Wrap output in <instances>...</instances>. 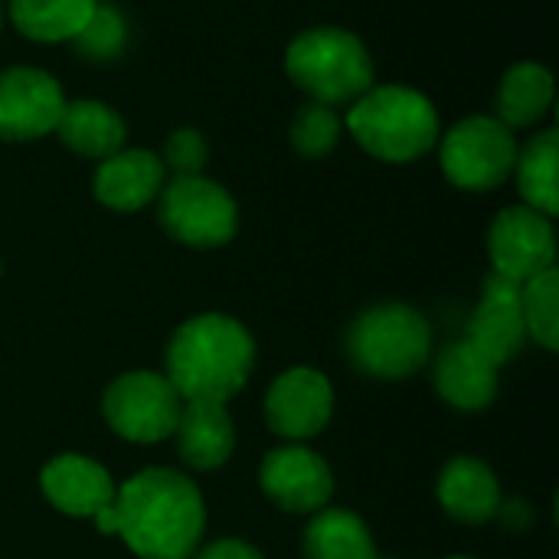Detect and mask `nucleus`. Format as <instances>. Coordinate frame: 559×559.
Masks as SVG:
<instances>
[{"mask_svg": "<svg viewBox=\"0 0 559 559\" xmlns=\"http://www.w3.org/2000/svg\"><path fill=\"white\" fill-rule=\"evenodd\" d=\"M115 534L141 559H190L206 531L200 488L174 468H144L115 495Z\"/></svg>", "mask_w": 559, "mask_h": 559, "instance_id": "f257e3e1", "label": "nucleus"}, {"mask_svg": "<svg viewBox=\"0 0 559 559\" xmlns=\"http://www.w3.org/2000/svg\"><path fill=\"white\" fill-rule=\"evenodd\" d=\"M164 367L183 403H226L246 386L255 367V341L229 314H197L167 341Z\"/></svg>", "mask_w": 559, "mask_h": 559, "instance_id": "f03ea898", "label": "nucleus"}, {"mask_svg": "<svg viewBox=\"0 0 559 559\" xmlns=\"http://www.w3.org/2000/svg\"><path fill=\"white\" fill-rule=\"evenodd\" d=\"M344 124L370 157L386 164L426 157L442 134L432 98L409 85H373L350 105Z\"/></svg>", "mask_w": 559, "mask_h": 559, "instance_id": "7ed1b4c3", "label": "nucleus"}, {"mask_svg": "<svg viewBox=\"0 0 559 559\" xmlns=\"http://www.w3.org/2000/svg\"><path fill=\"white\" fill-rule=\"evenodd\" d=\"M285 72L311 102L354 105L377 85L373 56L364 39L341 26L301 29L285 49Z\"/></svg>", "mask_w": 559, "mask_h": 559, "instance_id": "20e7f679", "label": "nucleus"}, {"mask_svg": "<svg viewBox=\"0 0 559 559\" xmlns=\"http://www.w3.org/2000/svg\"><path fill=\"white\" fill-rule=\"evenodd\" d=\"M347 360L373 380H406L419 373L432 350V331L423 311L386 301L360 311L347 328Z\"/></svg>", "mask_w": 559, "mask_h": 559, "instance_id": "39448f33", "label": "nucleus"}, {"mask_svg": "<svg viewBox=\"0 0 559 559\" xmlns=\"http://www.w3.org/2000/svg\"><path fill=\"white\" fill-rule=\"evenodd\" d=\"M439 164L452 187L468 193L498 190L518 160V138L491 115H472L439 134Z\"/></svg>", "mask_w": 559, "mask_h": 559, "instance_id": "423d86ee", "label": "nucleus"}, {"mask_svg": "<svg viewBox=\"0 0 559 559\" xmlns=\"http://www.w3.org/2000/svg\"><path fill=\"white\" fill-rule=\"evenodd\" d=\"M157 219L164 233L190 249H219L239 229V206L226 187L193 174L174 177L157 197Z\"/></svg>", "mask_w": 559, "mask_h": 559, "instance_id": "0eeeda50", "label": "nucleus"}, {"mask_svg": "<svg viewBox=\"0 0 559 559\" xmlns=\"http://www.w3.org/2000/svg\"><path fill=\"white\" fill-rule=\"evenodd\" d=\"M183 400L164 373L131 370L105 386L102 416L108 429L138 445H154L174 436Z\"/></svg>", "mask_w": 559, "mask_h": 559, "instance_id": "6e6552de", "label": "nucleus"}, {"mask_svg": "<svg viewBox=\"0 0 559 559\" xmlns=\"http://www.w3.org/2000/svg\"><path fill=\"white\" fill-rule=\"evenodd\" d=\"M488 255L491 272L531 282L540 272L557 265V233L554 219L531 206H508L495 216L488 229Z\"/></svg>", "mask_w": 559, "mask_h": 559, "instance_id": "1a4fd4ad", "label": "nucleus"}, {"mask_svg": "<svg viewBox=\"0 0 559 559\" xmlns=\"http://www.w3.org/2000/svg\"><path fill=\"white\" fill-rule=\"evenodd\" d=\"M66 108L62 85L36 66L0 69V141H36L56 131Z\"/></svg>", "mask_w": 559, "mask_h": 559, "instance_id": "9d476101", "label": "nucleus"}, {"mask_svg": "<svg viewBox=\"0 0 559 559\" xmlns=\"http://www.w3.org/2000/svg\"><path fill=\"white\" fill-rule=\"evenodd\" d=\"M334 413V386L311 367H292L265 393V423L278 439L301 445L328 429Z\"/></svg>", "mask_w": 559, "mask_h": 559, "instance_id": "9b49d317", "label": "nucleus"}, {"mask_svg": "<svg viewBox=\"0 0 559 559\" xmlns=\"http://www.w3.org/2000/svg\"><path fill=\"white\" fill-rule=\"evenodd\" d=\"M521 282L491 272L481 285V301L468 318L465 344L475 347L488 364H511L527 344V324L521 311Z\"/></svg>", "mask_w": 559, "mask_h": 559, "instance_id": "f8f14e48", "label": "nucleus"}, {"mask_svg": "<svg viewBox=\"0 0 559 559\" xmlns=\"http://www.w3.org/2000/svg\"><path fill=\"white\" fill-rule=\"evenodd\" d=\"M259 485L265 498L288 514H318L334 495L331 465L318 452L295 442L262 459Z\"/></svg>", "mask_w": 559, "mask_h": 559, "instance_id": "ddd939ff", "label": "nucleus"}, {"mask_svg": "<svg viewBox=\"0 0 559 559\" xmlns=\"http://www.w3.org/2000/svg\"><path fill=\"white\" fill-rule=\"evenodd\" d=\"M164 177H167V167L160 154L147 147H121L118 154L98 160L92 193L102 206L115 213H138L160 197L167 183Z\"/></svg>", "mask_w": 559, "mask_h": 559, "instance_id": "4468645a", "label": "nucleus"}, {"mask_svg": "<svg viewBox=\"0 0 559 559\" xmlns=\"http://www.w3.org/2000/svg\"><path fill=\"white\" fill-rule=\"evenodd\" d=\"M39 488L59 514L88 521L98 511L111 508L118 495V485L111 481L108 468L75 452L49 459L39 472Z\"/></svg>", "mask_w": 559, "mask_h": 559, "instance_id": "2eb2a0df", "label": "nucleus"}, {"mask_svg": "<svg viewBox=\"0 0 559 559\" xmlns=\"http://www.w3.org/2000/svg\"><path fill=\"white\" fill-rule=\"evenodd\" d=\"M174 439L183 465L193 472H216L236 452V429L223 403H183Z\"/></svg>", "mask_w": 559, "mask_h": 559, "instance_id": "dca6fc26", "label": "nucleus"}, {"mask_svg": "<svg viewBox=\"0 0 559 559\" xmlns=\"http://www.w3.org/2000/svg\"><path fill=\"white\" fill-rule=\"evenodd\" d=\"M439 504L459 524H485L501 514V485L495 472L472 455H455L439 475Z\"/></svg>", "mask_w": 559, "mask_h": 559, "instance_id": "f3484780", "label": "nucleus"}, {"mask_svg": "<svg viewBox=\"0 0 559 559\" xmlns=\"http://www.w3.org/2000/svg\"><path fill=\"white\" fill-rule=\"evenodd\" d=\"M436 390L452 409L481 413L498 396V367L465 341L449 344L436 360Z\"/></svg>", "mask_w": 559, "mask_h": 559, "instance_id": "a211bd4d", "label": "nucleus"}, {"mask_svg": "<svg viewBox=\"0 0 559 559\" xmlns=\"http://www.w3.org/2000/svg\"><path fill=\"white\" fill-rule=\"evenodd\" d=\"M52 134H59V141L72 154L88 157V160H105V157H111V154H118L124 147L128 124L105 102L75 98V102H66L62 118H59Z\"/></svg>", "mask_w": 559, "mask_h": 559, "instance_id": "6ab92c4d", "label": "nucleus"}, {"mask_svg": "<svg viewBox=\"0 0 559 559\" xmlns=\"http://www.w3.org/2000/svg\"><path fill=\"white\" fill-rule=\"evenodd\" d=\"M554 92H557V82L547 66H540V62L511 66L501 75L498 98H495L498 121L511 131L540 124L554 108Z\"/></svg>", "mask_w": 559, "mask_h": 559, "instance_id": "aec40b11", "label": "nucleus"}, {"mask_svg": "<svg viewBox=\"0 0 559 559\" xmlns=\"http://www.w3.org/2000/svg\"><path fill=\"white\" fill-rule=\"evenodd\" d=\"M514 174H518V190L524 197V206L544 213V216H557L559 213V131L557 128H544L537 131L524 147H518V160H514Z\"/></svg>", "mask_w": 559, "mask_h": 559, "instance_id": "412c9836", "label": "nucleus"}, {"mask_svg": "<svg viewBox=\"0 0 559 559\" xmlns=\"http://www.w3.org/2000/svg\"><path fill=\"white\" fill-rule=\"evenodd\" d=\"M98 0H10V23L33 43H66L82 33Z\"/></svg>", "mask_w": 559, "mask_h": 559, "instance_id": "4be33fe9", "label": "nucleus"}, {"mask_svg": "<svg viewBox=\"0 0 559 559\" xmlns=\"http://www.w3.org/2000/svg\"><path fill=\"white\" fill-rule=\"evenodd\" d=\"M305 559H377V547L354 511L324 508L305 531Z\"/></svg>", "mask_w": 559, "mask_h": 559, "instance_id": "5701e85b", "label": "nucleus"}, {"mask_svg": "<svg viewBox=\"0 0 559 559\" xmlns=\"http://www.w3.org/2000/svg\"><path fill=\"white\" fill-rule=\"evenodd\" d=\"M521 311L527 324V337H534L544 350H559V272L557 265L524 282Z\"/></svg>", "mask_w": 559, "mask_h": 559, "instance_id": "b1692460", "label": "nucleus"}, {"mask_svg": "<svg viewBox=\"0 0 559 559\" xmlns=\"http://www.w3.org/2000/svg\"><path fill=\"white\" fill-rule=\"evenodd\" d=\"M341 131H344V121L337 118V111L331 105H321V102H305L295 118H292V128H288V141L292 147L308 157V160H318V157H328L337 141H341Z\"/></svg>", "mask_w": 559, "mask_h": 559, "instance_id": "393cba45", "label": "nucleus"}, {"mask_svg": "<svg viewBox=\"0 0 559 559\" xmlns=\"http://www.w3.org/2000/svg\"><path fill=\"white\" fill-rule=\"evenodd\" d=\"M72 43H75L79 56H85V59H98V62L115 59L128 46V23H124L121 10L98 3L92 20L82 26V33Z\"/></svg>", "mask_w": 559, "mask_h": 559, "instance_id": "a878e982", "label": "nucleus"}, {"mask_svg": "<svg viewBox=\"0 0 559 559\" xmlns=\"http://www.w3.org/2000/svg\"><path fill=\"white\" fill-rule=\"evenodd\" d=\"M160 160L164 167L174 170V177H193V174H203L210 160V144L197 128H177L167 134Z\"/></svg>", "mask_w": 559, "mask_h": 559, "instance_id": "bb28decb", "label": "nucleus"}, {"mask_svg": "<svg viewBox=\"0 0 559 559\" xmlns=\"http://www.w3.org/2000/svg\"><path fill=\"white\" fill-rule=\"evenodd\" d=\"M190 559H262V554L242 540H216L210 547H203L200 554H193Z\"/></svg>", "mask_w": 559, "mask_h": 559, "instance_id": "cd10ccee", "label": "nucleus"}, {"mask_svg": "<svg viewBox=\"0 0 559 559\" xmlns=\"http://www.w3.org/2000/svg\"><path fill=\"white\" fill-rule=\"evenodd\" d=\"M3 16H7V10H3V0H0V29H3Z\"/></svg>", "mask_w": 559, "mask_h": 559, "instance_id": "c85d7f7f", "label": "nucleus"}, {"mask_svg": "<svg viewBox=\"0 0 559 559\" xmlns=\"http://www.w3.org/2000/svg\"><path fill=\"white\" fill-rule=\"evenodd\" d=\"M445 559H475V557H445Z\"/></svg>", "mask_w": 559, "mask_h": 559, "instance_id": "c756f323", "label": "nucleus"}, {"mask_svg": "<svg viewBox=\"0 0 559 559\" xmlns=\"http://www.w3.org/2000/svg\"><path fill=\"white\" fill-rule=\"evenodd\" d=\"M0 275H3V265H0Z\"/></svg>", "mask_w": 559, "mask_h": 559, "instance_id": "7c9ffc66", "label": "nucleus"}, {"mask_svg": "<svg viewBox=\"0 0 559 559\" xmlns=\"http://www.w3.org/2000/svg\"><path fill=\"white\" fill-rule=\"evenodd\" d=\"M377 559H390V557H377Z\"/></svg>", "mask_w": 559, "mask_h": 559, "instance_id": "2f4dec72", "label": "nucleus"}]
</instances>
